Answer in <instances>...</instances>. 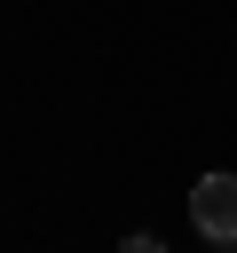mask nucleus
<instances>
[{
    "label": "nucleus",
    "mask_w": 237,
    "mask_h": 253,
    "mask_svg": "<svg viewBox=\"0 0 237 253\" xmlns=\"http://www.w3.org/2000/svg\"><path fill=\"white\" fill-rule=\"evenodd\" d=\"M190 221L213 237V245H237V174H205L190 190Z\"/></svg>",
    "instance_id": "f257e3e1"
}]
</instances>
